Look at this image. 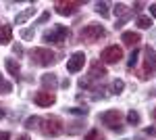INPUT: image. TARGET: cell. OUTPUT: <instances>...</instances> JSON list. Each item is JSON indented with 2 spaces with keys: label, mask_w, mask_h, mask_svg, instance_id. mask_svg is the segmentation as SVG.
Listing matches in <instances>:
<instances>
[{
  "label": "cell",
  "mask_w": 156,
  "mask_h": 140,
  "mask_svg": "<svg viewBox=\"0 0 156 140\" xmlns=\"http://www.w3.org/2000/svg\"><path fill=\"white\" fill-rule=\"evenodd\" d=\"M69 38H71V32L65 25H54L50 32H44V36H42V40L46 44H54V46H65L69 42Z\"/></svg>",
  "instance_id": "1"
},
{
  "label": "cell",
  "mask_w": 156,
  "mask_h": 140,
  "mask_svg": "<svg viewBox=\"0 0 156 140\" xmlns=\"http://www.w3.org/2000/svg\"><path fill=\"white\" fill-rule=\"evenodd\" d=\"M40 132H42L44 136L54 138V136H60V134L65 132V123H62V119L56 117V115L44 117V119H42V126H40Z\"/></svg>",
  "instance_id": "2"
},
{
  "label": "cell",
  "mask_w": 156,
  "mask_h": 140,
  "mask_svg": "<svg viewBox=\"0 0 156 140\" xmlns=\"http://www.w3.org/2000/svg\"><path fill=\"white\" fill-rule=\"evenodd\" d=\"M29 57H31V63L40 65V67H48L52 63H56V55L50 48H34L29 52Z\"/></svg>",
  "instance_id": "3"
},
{
  "label": "cell",
  "mask_w": 156,
  "mask_h": 140,
  "mask_svg": "<svg viewBox=\"0 0 156 140\" xmlns=\"http://www.w3.org/2000/svg\"><path fill=\"white\" fill-rule=\"evenodd\" d=\"M104 36H106V29H104L100 23H90V25H85L83 29H81L79 38L85 40V42H90V44H96V42H100Z\"/></svg>",
  "instance_id": "4"
},
{
  "label": "cell",
  "mask_w": 156,
  "mask_h": 140,
  "mask_svg": "<svg viewBox=\"0 0 156 140\" xmlns=\"http://www.w3.org/2000/svg\"><path fill=\"white\" fill-rule=\"evenodd\" d=\"M100 121H102L106 128L115 130V132H123V130H125V126H123V113L117 111V109H110L106 113H102V115H100Z\"/></svg>",
  "instance_id": "5"
},
{
  "label": "cell",
  "mask_w": 156,
  "mask_h": 140,
  "mask_svg": "<svg viewBox=\"0 0 156 140\" xmlns=\"http://www.w3.org/2000/svg\"><path fill=\"white\" fill-rule=\"evenodd\" d=\"M144 55H146V59H144V67L140 71V80H150L156 73V50L148 46L144 50Z\"/></svg>",
  "instance_id": "6"
},
{
  "label": "cell",
  "mask_w": 156,
  "mask_h": 140,
  "mask_svg": "<svg viewBox=\"0 0 156 140\" xmlns=\"http://www.w3.org/2000/svg\"><path fill=\"white\" fill-rule=\"evenodd\" d=\"M121 59H123V48L117 46V44H112V46H106L102 50V55H100V61L102 63H119Z\"/></svg>",
  "instance_id": "7"
},
{
  "label": "cell",
  "mask_w": 156,
  "mask_h": 140,
  "mask_svg": "<svg viewBox=\"0 0 156 140\" xmlns=\"http://www.w3.org/2000/svg\"><path fill=\"white\" fill-rule=\"evenodd\" d=\"M85 52H73L71 59L67 61V71H71V73H77V71H81L83 69V65H85Z\"/></svg>",
  "instance_id": "8"
},
{
  "label": "cell",
  "mask_w": 156,
  "mask_h": 140,
  "mask_svg": "<svg viewBox=\"0 0 156 140\" xmlns=\"http://www.w3.org/2000/svg\"><path fill=\"white\" fill-rule=\"evenodd\" d=\"M83 6V2H73V0H58V2H54V9L58 15H73V13L77 11V9H81Z\"/></svg>",
  "instance_id": "9"
},
{
  "label": "cell",
  "mask_w": 156,
  "mask_h": 140,
  "mask_svg": "<svg viewBox=\"0 0 156 140\" xmlns=\"http://www.w3.org/2000/svg\"><path fill=\"white\" fill-rule=\"evenodd\" d=\"M34 103L40 107H50L56 103V94L50 92V90H40V92H36V96H34Z\"/></svg>",
  "instance_id": "10"
},
{
  "label": "cell",
  "mask_w": 156,
  "mask_h": 140,
  "mask_svg": "<svg viewBox=\"0 0 156 140\" xmlns=\"http://www.w3.org/2000/svg\"><path fill=\"white\" fill-rule=\"evenodd\" d=\"M121 40H123V44H125V46H137V44H140V40H142V36L137 34V32H123Z\"/></svg>",
  "instance_id": "11"
},
{
  "label": "cell",
  "mask_w": 156,
  "mask_h": 140,
  "mask_svg": "<svg viewBox=\"0 0 156 140\" xmlns=\"http://www.w3.org/2000/svg\"><path fill=\"white\" fill-rule=\"evenodd\" d=\"M42 84H44V90H48V88H50V92H54V88L58 86L56 73H44V75H42Z\"/></svg>",
  "instance_id": "12"
},
{
  "label": "cell",
  "mask_w": 156,
  "mask_h": 140,
  "mask_svg": "<svg viewBox=\"0 0 156 140\" xmlns=\"http://www.w3.org/2000/svg\"><path fill=\"white\" fill-rule=\"evenodd\" d=\"M4 65H6V71L11 73L15 80H19V78H21V67H19V63H17L15 59H6V61H4Z\"/></svg>",
  "instance_id": "13"
},
{
  "label": "cell",
  "mask_w": 156,
  "mask_h": 140,
  "mask_svg": "<svg viewBox=\"0 0 156 140\" xmlns=\"http://www.w3.org/2000/svg\"><path fill=\"white\" fill-rule=\"evenodd\" d=\"M104 75H106V69H104L100 63H94L92 69H90V75H87V82H90V80H102Z\"/></svg>",
  "instance_id": "14"
},
{
  "label": "cell",
  "mask_w": 156,
  "mask_h": 140,
  "mask_svg": "<svg viewBox=\"0 0 156 140\" xmlns=\"http://www.w3.org/2000/svg\"><path fill=\"white\" fill-rule=\"evenodd\" d=\"M12 40V27L11 25H0V44H9Z\"/></svg>",
  "instance_id": "15"
},
{
  "label": "cell",
  "mask_w": 156,
  "mask_h": 140,
  "mask_svg": "<svg viewBox=\"0 0 156 140\" xmlns=\"http://www.w3.org/2000/svg\"><path fill=\"white\" fill-rule=\"evenodd\" d=\"M34 15H36V6H31V9H27V11L19 13V15H17V19H15V21H17V25H21V23H25V21H27V19H29V17H34Z\"/></svg>",
  "instance_id": "16"
},
{
  "label": "cell",
  "mask_w": 156,
  "mask_h": 140,
  "mask_svg": "<svg viewBox=\"0 0 156 140\" xmlns=\"http://www.w3.org/2000/svg\"><path fill=\"white\" fill-rule=\"evenodd\" d=\"M137 27H140V29H150V27H152V19L146 17V15L137 17Z\"/></svg>",
  "instance_id": "17"
},
{
  "label": "cell",
  "mask_w": 156,
  "mask_h": 140,
  "mask_svg": "<svg viewBox=\"0 0 156 140\" xmlns=\"http://www.w3.org/2000/svg\"><path fill=\"white\" fill-rule=\"evenodd\" d=\"M40 123H42V119L40 117H27V121H25V128L27 130H34V128H40Z\"/></svg>",
  "instance_id": "18"
},
{
  "label": "cell",
  "mask_w": 156,
  "mask_h": 140,
  "mask_svg": "<svg viewBox=\"0 0 156 140\" xmlns=\"http://www.w3.org/2000/svg\"><path fill=\"white\" fill-rule=\"evenodd\" d=\"M96 13L100 15V17L106 19L108 15H110V13H108V4H106V2H96Z\"/></svg>",
  "instance_id": "19"
},
{
  "label": "cell",
  "mask_w": 156,
  "mask_h": 140,
  "mask_svg": "<svg viewBox=\"0 0 156 140\" xmlns=\"http://www.w3.org/2000/svg\"><path fill=\"white\" fill-rule=\"evenodd\" d=\"M9 92H12V84L6 82V80L0 75V94H9Z\"/></svg>",
  "instance_id": "20"
},
{
  "label": "cell",
  "mask_w": 156,
  "mask_h": 140,
  "mask_svg": "<svg viewBox=\"0 0 156 140\" xmlns=\"http://www.w3.org/2000/svg\"><path fill=\"white\" fill-rule=\"evenodd\" d=\"M127 121H129L131 126H137V123H140V113H137V111H129V113H127Z\"/></svg>",
  "instance_id": "21"
},
{
  "label": "cell",
  "mask_w": 156,
  "mask_h": 140,
  "mask_svg": "<svg viewBox=\"0 0 156 140\" xmlns=\"http://www.w3.org/2000/svg\"><path fill=\"white\" fill-rule=\"evenodd\" d=\"M123 88H125V82H123V80H115V82H112V92L115 94H121Z\"/></svg>",
  "instance_id": "22"
},
{
  "label": "cell",
  "mask_w": 156,
  "mask_h": 140,
  "mask_svg": "<svg viewBox=\"0 0 156 140\" xmlns=\"http://www.w3.org/2000/svg\"><path fill=\"white\" fill-rule=\"evenodd\" d=\"M83 140H104V136L100 134V130H92V132H90Z\"/></svg>",
  "instance_id": "23"
},
{
  "label": "cell",
  "mask_w": 156,
  "mask_h": 140,
  "mask_svg": "<svg viewBox=\"0 0 156 140\" xmlns=\"http://www.w3.org/2000/svg\"><path fill=\"white\" fill-rule=\"evenodd\" d=\"M69 111H71L73 115H87V109L85 107H71Z\"/></svg>",
  "instance_id": "24"
},
{
  "label": "cell",
  "mask_w": 156,
  "mask_h": 140,
  "mask_svg": "<svg viewBox=\"0 0 156 140\" xmlns=\"http://www.w3.org/2000/svg\"><path fill=\"white\" fill-rule=\"evenodd\" d=\"M137 57H140V50H133L131 57H129V69H133V67H135V63H137Z\"/></svg>",
  "instance_id": "25"
},
{
  "label": "cell",
  "mask_w": 156,
  "mask_h": 140,
  "mask_svg": "<svg viewBox=\"0 0 156 140\" xmlns=\"http://www.w3.org/2000/svg\"><path fill=\"white\" fill-rule=\"evenodd\" d=\"M125 11H127V6H125V4H121V2L115 6V13H117V15H123Z\"/></svg>",
  "instance_id": "26"
},
{
  "label": "cell",
  "mask_w": 156,
  "mask_h": 140,
  "mask_svg": "<svg viewBox=\"0 0 156 140\" xmlns=\"http://www.w3.org/2000/svg\"><path fill=\"white\" fill-rule=\"evenodd\" d=\"M21 36H23L25 40H29V38L34 36V29H23V32H21Z\"/></svg>",
  "instance_id": "27"
},
{
  "label": "cell",
  "mask_w": 156,
  "mask_h": 140,
  "mask_svg": "<svg viewBox=\"0 0 156 140\" xmlns=\"http://www.w3.org/2000/svg\"><path fill=\"white\" fill-rule=\"evenodd\" d=\"M79 130H81V123H79V121H75V123H73V128L69 130V132H71V134H75V132H79Z\"/></svg>",
  "instance_id": "28"
},
{
  "label": "cell",
  "mask_w": 156,
  "mask_h": 140,
  "mask_svg": "<svg viewBox=\"0 0 156 140\" xmlns=\"http://www.w3.org/2000/svg\"><path fill=\"white\" fill-rule=\"evenodd\" d=\"M48 19H50V13H42L37 21H40V23H44V21H48Z\"/></svg>",
  "instance_id": "29"
},
{
  "label": "cell",
  "mask_w": 156,
  "mask_h": 140,
  "mask_svg": "<svg viewBox=\"0 0 156 140\" xmlns=\"http://www.w3.org/2000/svg\"><path fill=\"white\" fill-rule=\"evenodd\" d=\"M142 9H144V2H135V4H133V11H142Z\"/></svg>",
  "instance_id": "30"
},
{
  "label": "cell",
  "mask_w": 156,
  "mask_h": 140,
  "mask_svg": "<svg viewBox=\"0 0 156 140\" xmlns=\"http://www.w3.org/2000/svg\"><path fill=\"white\" fill-rule=\"evenodd\" d=\"M12 52H15V55H19V57H21V55H23V48H21V46H15V48H12Z\"/></svg>",
  "instance_id": "31"
},
{
  "label": "cell",
  "mask_w": 156,
  "mask_h": 140,
  "mask_svg": "<svg viewBox=\"0 0 156 140\" xmlns=\"http://www.w3.org/2000/svg\"><path fill=\"white\" fill-rule=\"evenodd\" d=\"M9 138H11L9 132H0V140H9Z\"/></svg>",
  "instance_id": "32"
},
{
  "label": "cell",
  "mask_w": 156,
  "mask_h": 140,
  "mask_svg": "<svg viewBox=\"0 0 156 140\" xmlns=\"http://www.w3.org/2000/svg\"><path fill=\"white\" fill-rule=\"evenodd\" d=\"M146 134H148V136H154V134H156V128H146Z\"/></svg>",
  "instance_id": "33"
},
{
  "label": "cell",
  "mask_w": 156,
  "mask_h": 140,
  "mask_svg": "<svg viewBox=\"0 0 156 140\" xmlns=\"http://www.w3.org/2000/svg\"><path fill=\"white\" fill-rule=\"evenodd\" d=\"M150 13H152V17H156V2L150 4Z\"/></svg>",
  "instance_id": "34"
},
{
  "label": "cell",
  "mask_w": 156,
  "mask_h": 140,
  "mask_svg": "<svg viewBox=\"0 0 156 140\" xmlns=\"http://www.w3.org/2000/svg\"><path fill=\"white\" fill-rule=\"evenodd\" d=\"M17 140H31V138H29L27 134H21V136H19V138H17Z\"/></svg>",
  "instance_id": "35"
},
{
  "label": "cell",
  "mask_w": 156,
  "mask_h": 140,
  "mask_svg": "<svg viewBox=\"0 0 156 140\" xmlns=\"http://www.w3.org/2000/svg\"><path fill=\"white\" fill-rule=\"evenodd\" d=\"M150 115H152V119H154V121H156V107H154V109H152V113H150Z\"/></svg>",
  "instance_id": "36"
},
{
  "label": "cell",
  "mask_w": 156,
  "mask_h": 140,
  "mask_svg": "<svg viewBox=\"0 0 156 140\" xmlns=\"http://www.w3.org/2000/svg\"><path fill=\"white\" fill-rule=\"evenodd\" d=\"M2 117H4V111H2V109H0V119H2Z\"/></svg>",
  "instance_id": "37"
}]
</instances>
